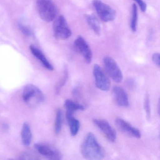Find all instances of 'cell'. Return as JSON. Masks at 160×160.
I'll return each instance as SVG.
<instances>
[{"mask_svg":"<svg viewBox=\"0 0 160 160\" xmlns=\"http://www.w3.org/2000/svg\"><path fill=\"white\" fill-rule=\"evenodd\" d=\"M81 153L88 160H102L105 157L104 150L94 134L89 132L85 137L80 148Z\"/></svg>","mask_w":160,"mask_h":160,"instance_id":"1","label":"cell"},{"mask_svg":"<svg viewBox=\"0 0 160 160\" xmlns=\"http://www.w3.org/2000/svg\"><path fill=\"white\" fill-rule=\"evenodd\" d=\"M39 15L45 22H50L56 18L57 10L52 0H36Z\"/></svg>","mask_w":160,"mask_h":160,"instance_id":"2","label":"cell"},{"mask_svg":"<svg viewBox=\"0 0 160 160\" xmlns=\"http://www.w3.org/2000/svg\"><path fill=\"white\" fill-rule=\"evenodd\" d=\"M22 96L25 102L31 105L41 103L45 101V96L42 91L32 84L25 86Z\"/></svg>","mask_w":160,"mask_h":160,"instance_id":"3","label":"cell"},{"mask_svg":"<svg viewBox=\"0 0 160 160\" xmlns=\"http://www.w3.org/2000/svg\"><path fill=\"white\" fill-rule=\"evenodd\" d=\"M55 38L58 40H66L72 35V31L65 18L61 15L57 18L53 25Z\"/></svg>","mask_w":160,"mask_h":160,"instance_id":"4","label":"cell"},{"mask_svg":"<svg viewBox=\"0 0 160 160\" xmlns=\"http://www.w3.org/2000/svg\"><path fill=\"white\" fill-rule=\"evenodd\" d=\"M92 4L97 14L103 21L111 22L115 19L116 11L109 5L104 3L101 0H93Z\"/></svg>","mask_w":160,"mask_h":160,"instance_id":"5","label":"cell"},{"mask_svg":"<svg viewBox=\"0 0 160 160\" xmlns=\"http://www.w3.org/2000/svg\"><path fill=\"white\" fill-rule=\"evenodd\" d=\"M103 62L107 73L113 80L117 83L121 82L123 76L116 61L111 57H106L103 59Z\"/></svg>","mask_w":160,"mask_h":160,"instance_id":"6","label":"cell"},{"mask_svg":"<svg viewBox=\"0 0 160 160\" xmlns=\"http://www.w3.org/2000/svg\"><path fill=\"white\" fill-rule=\"evenodd\" d=\"M93 76L96 87L102 91H108L110 88V82L102 68L98 64L93 66Z\"/></svg>","mask_w":160,"mask_h":160,"instance_id":"7","label":"cell"},{"mask_svg":"<svg viewBox=\"0 0 160 160\" xmlns=\"http://www.w3.org/2000/svg\"><path fill=\"white\" fill-rule=\"evenodd\" d=\"M37 151L42 156L50 160H59L62 158L60 152L53 146L45 143H36L34 145Z\"/></svg>","mask_w":160,"mask_h":160,"instance_id":"8","label":"cell"},{"mask_svg":"<svg viewBox=\"0 0 160 160\" xmlns=\"http://www.w3.org/2000/svg\"><path fill=\"white\" fill-rule=\"evenodd\" d=\"M74 47L76 51L83 57L87 63H91L92 60V52L89 46L82 36L77 38L74 43Z\"/></svg>","mask_w":160,"mask_h":160,"instance_id":"9","label":"cell"},{"mask_svg":"<svg viewBox=\"0 0 160 160\" xmlns=\"http://www.w3.org/2000/svg\"><path fill=\"white\" fill-rule=\"evenodd\" d=\"M93 123L101 131L105 137L111 142H114L117 138V133L110 123L105 120L95 119Z\"/></svg>","mask_w":160,"mask_h":160,"instance_id":"10","label":"cell"},{"mask_svg":"<svg viewBox=\"0 0 160 160\" xmlns=\"http://www.w3.org/2000/svg\"><path fill=\"white\" fill-rule=\"evenodd\" d=\"M116 124L117 128L121 132L128 135L129 136L137 138H139L141 137V132L139 130L123 119L121 118L116 119Z\"/></svg>","mask_w":160,"mask_h":160,"instance_id":"11","label":"cell"},{"mask_svg":"<svg viewBox=\"0 0 160 160\" xmlns=\"http://www.w3.org/2000/svg\"><path fill=\"white\" fill-rule=\"evenodd\" d=\"M113 92L117 104L122 107H127L129 105V98L125 91L122 88L115 86Z\"/></svg>","mask_w":160,"mask_h":160,"instance_id":"12","label":"cell"},{"mask_svg":"<svg viewBox=\"0 0 160 160\" xmlns=\"http://www.w3.org/2000/svg\"><path fill=\"white\" fill-rule=\"evenodd\" d=\"M30 49L33 56L41 62L45 68L49 71H53L54 67L40 49L33 45H31L30 46Z\"/></svg>","mask_w":160,"mask_h":160,"instance_id":"13","label":"cell"},{"mask_svg":"<svg viewBox=\"0 0 160 160\" xmlns=\"http://www.w3.org/2000/svg\"><path fill=\"white\" fill-rule=\"evenodd\" d=\"M73 114L66 112V118L70 127L71 135L72 136H75L79 132L80 122L78 120L73 116Z\"/></svg>","mask_w":160,"mask_h":160,"instance_id":"14","label":"cell"},{"mask_svg":"<svg viewBox=\"0 0 160 160\" xmlns=\"http://www.w3.org/2000/svg\"><path fill=\"white\" fill-rule=\"evenodd\" d=\"M21 138L22 143L26 147L29 146L32 141V133L29 124L28 122H25L22 126Z\"/></svg>","mask_w":160,"mask_h":160,"instance_id":"15","label":"cell"},{"mask_svg":"<svg viewBox=\"0 0 160 160\" xmlns=\"http://www.w3.org/2000/svg\"><path fill=\"white\" fill-rule=\"evenodd\" d=\"M85 18L92 29L94 33L97 35H100L101 33V29L100 23L95 16L92 14H87L85 15Z\"/></svg>","mask_w":160,"mask_h":160,"instance_id":"16","label":"cell"},{"mask_svg":"<svg viewBox=\"0 0 160 160\" xmlns=\"http://www.w3.org/2000/svg\"><path fill=\"white\" fill-rule=\"evenodd\" d=\"M64 107L66 109L67 113L73 114L76 111L78 110H84L85 107L82 105L72 100L67 99L64 102Z\"/></svg>","mask_w":160,"mask_h":160,"instance_id":"17","label":"cell"},{"mask_svg":"<svg viewBox=\"0 0 160 160\" xmlns=\"http://www.w3.org/2000/svg\"><path fill=\"white\" fill-rule=\"evenodd\" d=\"M63 122V114L60 109H58L56 112V119L55 122V132L57 134L59 133L61 131Z\"/></svg>","mask_w":160,"mask_h":160,"instance_id":"18","label":"cell"},{"mask_svg":"<svg viewBox=\"0 0 160 160\" xmlns=\"http://www.w3.org/2000/svg\"><path fill=\"white\" fill-rule=\"evenodd\" d=\"M132 19L131 22V28L133 32H135L137 27L138 9L136 5L133 4L132 6Z\"/></svg>","mask_w":160,"mask_h":160,"instance_id":"19","label":"cell"},{"mask_svg":"<svg viewBox=\"0 0 160 160\" xmlns=\"http://www.w3.org/2000/svg\"><path fill=\"white\" fill-rule=\"evenodd\" d=\"M68 78V69H67V67L66 66H65L64 68V70H63V75H62V77L61 78L60 80H59V81L58 82V84L56 85L55 90H56V92L57 94L59 93L62 88L64 86L65 83H66Z\"/></svg>","mask_w":160,"mask_h":160,"instance_id":"20","label":"cell"},{"mask_svg":"<svg viewBox=\"0 0 160 160\" xmlns=\"http://www.w3.org/2000/svg\"><path fill=\"white\" fill-rule=\"evenodd\" d=\"M144 109L146 111L147 118L148 119H149L151 117L150 104L149 97L148 94H147L144 100Z\"/></svg>","mask_w":160,"mask_h":160,"instance_id":"21","label":"cell"},{"mask_svg":"<svg viewBox=\"0 0 160 160\" xmlns=\"http://www.w3.org/2000/svg\"><path fill=\"white\" fill-rule=\"evenodd\" d=\"M18 28L21 32L27 36H30L32 35V31L29 28L22 23H19Z\"/></svg>","mask_w":160,"mask_h":160,"instance_id":"22","label":"cell"},{"mask_svg":"<svg viewBox=\"0 0 160 160\" xmlns=\"http://www.w3.org/2000/svg\"><path fill=\"white\" fill-rule=\"evenodd\" d=\"M138 4L140 10L143 12H145L147 10V4L144 2L143 0H134Z\"/></svg>","mask_w":160,"mask_h":160,"instance_id":"23","label":"cell"},{"mask_svg":"<svg viewBox=\"0 0 160 160\" xmlns=\"http://www.w3.org/2000/svg\"><path fill=\"white\" fill-rule=\"evenodd\" d=\"M152 60L155 65H157L158 67H160V54L159 53H154L152 55Z\"/></svg>","mask_w":160,"mask_h":160,"instance_id":"24","label":"cell"}]
</instances>
